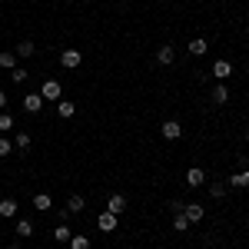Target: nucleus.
<instances>
[{"instance_id":"2","label":"nucleus","mask_w":249,"mask_h":249,"mask_svg":"<svg viewBox=\"0 0 249 249\" xmlns=\"http://www.w3.org/2000/svg\"><path fill=\"white\" fill-rule=\"evenodd\" d=\"M60 93H63V87H60L57 80H43V87H40L43 100H60Z\"/></svg>"},{"instance_id":"11","label":"nucleus","mask_w":249,"mask_h":249,"mask_svg":"<svg viewBox=\"0 0 249 249\" xmlns=\"http://www.w3.org/2000/svg\"><path fill=\"white\" fill-rule=\"evenodd\" d=\"M156 60H160V63H163V67H170L173 60H176V50H173V47H166V43H163V47H160V50H156Z\"/></svg>"},{"instance_id":"13","label":"nucleus","mask_w":249,"mask_h":249,"mask_svg":"<svg viewBox=\"0 0 249 249\" xmlns=\"http://www.w3.org/2000/svg\"><path fill=\"white\" fill-rule=\"evenodd\" d=\"M50 206H53V199H50V193H37V196H34V210L47 213Z\"/></svg>"},{"instance_id":"7","label":"nucleus","mask_w":249,"mask_h":249,"mask_svg":"<svg viewBox=\"0 0 249 249\" xmlns=\"http://www.w3.org/2000/svg\"><path fill=\"white\" fill-rule=\"evenodd\" d=\"M96 226H100L103 232H113V230H116V216H113V213H107V210H103L100 216H96Z\"/></svg>"},{"instance_id":"22","label":"nucleus","mask_w":249,"mask_h":249,"mask_svg":"<svg viewBox=\"0 0 249 249\" xmlns=\"http://www.w3.org/2000/svg\"><path fill=\"white\" fill-rule=\"evenodd\" d=\"M57 113L63 116V120H70V116L77 113V107H73V103H70V100H63V103H60V107H57Z\"/></svg>"},{"instance_id":"3","label":"nucleus","mask_w":249,"mask_h":249,"mask_svg":"<svg viewBox=\"0 0 249 249\" xmlns=\"http://www.w3.org/2000/svg\"><path fill=\"white\" fill-rule=\"evenodd\" d=\"M107 213H113V216L126 213V196H123V193H113V196L107 199Z\"/></svg>"},{"instance_id":"15","label":"nucleus","mask_w":249,"mask_h":249,"mask_svg":"<svg viewBox=\"0 0 249 249\" xmlns=\"http://www.w3.org/2000/svg\"><path fill=\"white\" fill-rule=\"evenodd\" d=\"M34 50H37V47H34L30 40H20V43H17V50H14V53H17V57H23V60H30V57H34Z\"/></svg>"},{"instance_id":"28","label":"nucleus","mask_w":249,"mask_h":249,"mask_svg":"<svg viewBox=\"0 0 249 249\" xmlns=\"http://www.w3.org/2000/svg\"><path fill=\"white\" fill-rule=\"evenodd\" d=\"M14 153V143H10V140H3V136H0V156H10Z\"/></svg>"},{"instance_id":"24","label":"nucleus","mask_w":249,"mask_h":249,"mask_svg":"<svg viewBox=\"0 0 249 249\" xmlns=\"http://www.w3.org/2000/svg\"><path fill=\"white\" fill-rule=\"evenodd\" d=\"M10 126H14V116L7 113V110H0V133H7Z\"/></svg>"},{"instance_id":"30","label":"nucleus","mask_w":249,"mask_h":249,"mask_svg":"<svg viewBox=\"0 0 249 249\" xmlns=\"http://www.w3.org/2000/svg\"><path fill=\"white\" fill-rule=\"evenodd\" d=\"M7 103H10V100H7V93H3V90H0V110H7Z\"/></svg>"},{"instance_id":"1","label":"nucleus","mask_w":249,"mask_h":249,"mask_svg":"<svg viewBox=\"0 0 249 249\" xmlns=\"http://www.w3.org/2000/svg\"><path fill=\"white\" fill-rule=\"evenodd\" d=\"M80 60H83V53H80L77 47H67V50L60 53V63H63L67 70H77V67H80Z\"/></svg>"},{"instance_id":"25","label":"nucleus","mask_w":249,"mask_h":249,"mask_svg":"<svg viewBox=\"0 0 249 249\" xmlns=\"http://www.w3.org/2000/svg\"><path fill=\"white\" fill-rule=\"evenodd\" d=\"M210 196H213V199H223V196H226V186H223V183H213V186H210Z\"/></svg>"},{"instance_id":"21","label":"nucleus","mask_w":249,"mask_h":249,"mask_svg":"<svg viewBox=\"0 0 249 249\" xmlns=\"http://www.w3.org/2000/svg\"><path fill=\"white\" fill-rule=\"evenodd\" d=\"M0 67H3V70H14V67H17V53H7V50H3V53H0Z\"/></svg>"},{"instance_id":"8","label":"nucleus","mask_w":249,"mask_h":249,"mask_svg":"<svg viewBox=\"0 0 249 249\" xmlns=\"http://www.w3.org/2000/svg\"><path fill=\"white\" fill-rule=\"evenodd\" d=\"M183 216H186L190 223H199V219L206 216V210H203L199 203H186V210H183Z\"/></svg>"},{"instance_id":"5","label":"nucleus","mask_w":249,"mask_h":249,"mask_svg":"<svg viewBox=\"0 0 249 249\" xmlns=\"http://www.w3.org/2000/svg\"><path fill=\"white\" fill-rule=\"evenodd\" d=\"M23 110H27V113H40V110H43V96L40 93H27L23 96Z\"/></svg>"},{"instance_id":"10","label":"nucleus","mask_w":249,"mask_h":249,"mask_svg":"<svg viewBox=\"0 0 249 249\" xmlns=\"http://www.w3.org/2000/svg\"><path fill=\"white\" fill-rule=\"evenodd\" d=\"M206 183V173L199 170V166H193L190 173H186V186H203Z\"/></svg>"},{"instance_id":"32","label":"nucleus","mask_w":249,"mask_h":249,"mask_svg":"<svg viewBox=\"0 0 249 249\" xmlns=\"http://www.w3.org/2000/svg\"><path fill=\"white\" fill-rule=\"evenodd\" d=\"M7 249H20V246H7Z\"/></svg>"},{"instance_id":"4","label":"nucleus","mask_w":249,"mask_h":249,"mask_svg":"<svg viewBox=\"0 0 249 249\" xmlns=\"http://www.w3.org/2000/svg\"><path fill=\"white\" fill-rule=\"evenodd\" d=\"M160 133H163V140H179V136H183V126H179L176 120H166V123L160 126Z\"/></svg>"},{"instance_id":"16","label":"nucleus","mask_w":249,"mask_h":249,"mask_svg":"<svg viewBox=\"0 0 249 249\" xmlns=\"http://www.w3.org/2000/svg\"><path fill=\"white\" fill-rule=\"evenodd\" d=\"M70 236H73V230H70L67 223H60L57 230H53V239H57V243H70Z\"/></svg>"},{"instance_id":"12","label":"nucleus","mask_w":249,"mask_h":249,"mask_svg":"<svg viewBox=\"0 0 249 249\" xmlns=\"http://www.w3.org/2000/svg\"><path fill=\"white\" fill-rule=\"evenodd\" d=\"M186 50H190L193 57H203V53L210 50V43H206L203 37H196V40H190V47H186Z\"/></svg>"},{"instance_id":"18","label":"nucleus","mask_w":249,"mask_h":249,"mask_svg":"<svg viewBox=\"0 0 249 249\" xmlns=\"http://www.w3.org/2000/svg\"><path fill=\"white\" fill-rule=\"evenodd\" d=\"M70 249H90V239H87L83 232H73V236H70Z\"/></svg>"},{"instance_id":"31","label":"nucleus","mask_w":249,"mask_h":249,"mask_svg":"<svg viewBox=\"0 0 249 249\" xmlns=\"http://www.w3.org/2000/svg\"><path fill=\"white\" fill-rule=\"evenodd\" d=\"M246 143H249V130H246Z\"/></svg>"},{"instance_id":"19","label":"nucleus","mask_w":249,"mask_h":249,"mask_svg":"<svg viewBox=\"0 0 249 249\" xmlns=\"http://www.w3.org/2000/svg\"><path fill=\"white\" fill-rule=\"evenodd\" d=\"M230 186H246V190H249V170L232 173V176H230Z\"/></svg>"},{"instance_id":"6","label":"nucleus","mask_w":249,"mask_h":249,"mask_svg":"<svg viewBox=\"0 0 249 249\" xmlns=\"http://www.w3.org/2000/svg\"><path fill=\"white\" fill-rule=\"evenodd\" d=\"M213 77H216V80L232 77V63H230V60H216V63H213Z\"/></svg>"},{"instance_id":"17","label":"nucleus","mask_w":249,"mask_h":249,"mask_svg":"<svg viewBox=\"0 0 249 249\" xmlns=\"http://www.w3.org/2000/svg\"><path fill=\"white\" fill-rule=\"evenodd\" d=\"M14 232H17V236H34V223H30V219H17Z\"/></svg>"},{"instance_id":"20","label":"nucleus","mask_w":249,"mask_h":249,"mask_svg":"<svg viewBox=\"0 0 249 249\" xmlns=\"http://www.w3.org/2000/svg\"><path fill=\"white\" fill-rule=\"evenodd\" d=\"M226 100H230V90H226L223 83H219V87H213V103H226Z\"/></svg>"},{"instance_id":"23","label":"nucleus","mask_w":249,"mask_h":249,"mask_svg":"<svg viewBox=\"0 0 249 249\" xmlns=\"http://www.w3.org/2000/svg\"><path fill=\"white\" fill-rule=\"evenodd\" d=\"M173 230H176V232H186V230H190V219H186L183 213H176V219H173Z\"/></svg>"},{"instance_id":"9","label":"nucleus","mask_w":249,"mask_h":249,"mask_svg":"<svg viewBox=\"0 0 249 249\" xmlns=\"http://www.w3.org/2000/svg\"><path fill=\"white\" fill-rule=\"evenodd\" d=\"M17 199H10V196H7V199H0V216H3V219H10V216H17Z\"/></svg>"},{"instance_id":"26","label":"nucleus","mask_w":249,"mask_h":249,"mask_svg":"<svg viewBox=\"0 0 249 249\" xmlns=\"http://www.w3.org/2000/svg\"><path fill=\"white\" fill-rule=\"evenodd\" d=\"M14 146H17V150H27V146H30V133H17Z\"/></svg>"},{"instance_id":"27","label":"nucleus","mask_w":249,"mask_h":249,"mask_svg":"<svg viewBox=\"0 0 249 249\" xmlns=\"http://www.w3.org/2000/svg\"><path fill=\"white\" fill-rule=\"evenodd\" d=\"M10 80H14V83H23V80H27V70H23V67H14V70H10Z\"/></svg>"},{"instance_id":"14","label":"nucleus","mask_w":249,"mask_h":249,"mask_svg":"<svg viewBox=\"0 0 249 249\" xmlns=\"http://www.w3.org/2000/svg\"><path fill=\"white\" fill-rule=\"evenodd\" d=\"M83 206H87V203H83V196H70V199H67V213H70V216H80Z\"/></svg>"},{"instance_id":"29","label":"nucleus","mask_w":249,"mask_h":249,"mask_svg":"<svg viewBox=\"0 0 249 249\" xmlns=\"http://www.w3.org/2000/svg\"><path fill=\"white\" fill-rule=\"evenodd\" d=\"M170 210H173V213H183V210H186V203H179V199H173V203H170Z\"/></svg>"}]
</instances>
